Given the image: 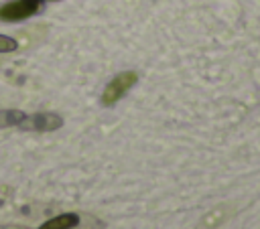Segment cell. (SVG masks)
<instances>
[{"mask_svg":"<svg viewBox=\"0 0 260 229\" xmlns=\"http://www.w3.org/2000/svg\"><path fill=\"white\" fill-rule=\"evenodd\" d=\"M136 81H138V73L136 71H122V73H118L106 85V89L102 93V103L104 105H114L120 97H124L136 85Z\"/></svg>","mask_w":260,"mask_h":229,"instance_id":"6da1fadb","label":"cell"},{"mask_svg":"<svg viewBox=\"0 0 260 229\" xmlns=\"http://www.w3.org/2000/svg\"><path fill=\"white\" fill-rule=\"evenodd\" d=\"M39 0H12L0 6V20L4 22H18L32 16L39 10Z\"/></svg>","mask_w":260,"mask_h":229,"instance_id":"7a4b0ae2","label":"cell"},{"mask_svg":"<svg viewBox=\"0 0 260 229\" xmlns=\"http://www.w3.org/2000/svg\"><path fill=\"white\" fill-rule=\"evenodd\" d=\"M24 130H37V132H53L57 128L63 126L61 116L51 113V111H43V113H32V116H24V120L18 124Z\"/></svg>","mask_w":260,"mask_h":229,"instance_id":"3957f363","label":"cell"},{"mask_svg":"<svg viewBox=\"0 0 260 229\" xmlns=\"http://www.w3.org/2000/svg\"><path fill=\"white\" fill-rule=\"evenodd\" d=\"M77 223H79V215H75V213H61V215L41 223V227H37V229H71Z\"/></svg>","mask_w":260,"mask_h":229,"instance_id":"277c9868","label":"cell"},{"mask_svg":"<svg viewBox=\"0 0 260 229\" xmlns=\"http://www.w3.org/2000/svg\"><path fill=\"white\" fill-rule=\"evenodd\" d=\"M22 120H24V113L18 111V109L0 111V128H4V126H18Z\"/></svg>","mask_w":260,"mask_h":229,"instance_id":"5b68a950","label":"cell"},{"mask_svg":"<svg viewBox=\"0 0 260 229\" xmlns=\"http://www.w3.org/2000/svg\"><path fill=\"white\" fill-rule=\"evenodd\" d=\"M16 49H18V43H16L14 39L0 34V53H12V51H16Z\"/></svg>","mask_w":260,"mask_h":229,"instance_id":"8992f818","label":"cell"}]
</instances>
